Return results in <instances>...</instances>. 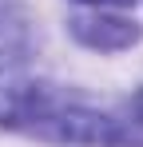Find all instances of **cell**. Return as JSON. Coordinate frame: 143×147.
<instances>
[{
	"instance_id": "cell-1",
	"label": "cell",
	"mask_w": 143,
	"mask_h": 147,
	"mask_svg": "<svg viewBox=\"0 0 143 147\" xmlns=\"http://www.w3.org/2000/svg\"><path fill=\"white\" fill-rule=\"evenodd\" d=\"M0 127L32 131V135L76 147H115L111 115L60 96L52 84H36V80L4 72H0Z\"/></svg>"
},
{
	"instance_id": "cell-2",
	"label": "cell",
	"mask_w": 143,
	"mask_h": 147,
	"mask_svg": "<svg viewBox=\"0 0 143 147\" xmlns=\"http://www.w3.org/2000/svg\"><path fill=\"white\" fill-rule=\"evenodd\" d=\"M72 32L88 48H103V52L127 48V44L139 40V28L127 24V20H119V16H76L72 20Z\"/></svg>"
},
{
	"instance_id": "cell-3",
	"label": "cell",
	"mask_w": 143,
	"mask_h": 147,
	"mask_svg": "<svg viewBox=\"0 0 143 147\" xmlns=\"http://www.w3.org/2000/svg\"><path fill=\"white\" fill-rule=\"evenodd\" d=\"M28 48V28L16 8L0 4V60H20Z\"/></svg>"
},
{
	"instance_id": "cell-4",
	"label": "cell",
	"mask_w": 143,
	"mask_h": 147,
	"mask_svg": "<svg viewBox=\"0 0 143 147\" xmlns=\"http://www.w3.org/2000/svg\"><path fill=\"white\" fill-rule=\"evenodd\" d=\"M115 123V147H143V92L123 103V111L111 115Z\"/></svg>"
},
{
	"instance_id": "cell-5",
	"label": "cell",
	"mask_w": 143,
	"mask_h": 147,
	"mask_svg": "<svg viewBox=\"0 0 143 147\" xmlns=\"http://www.w3.org/2000/svg\"><path fill=\"white\" fill-rule=\"evenodd\" d=\"M88 4H119V8H127V4H135V0H88Z\"/></svg>"
}]
</instances>
